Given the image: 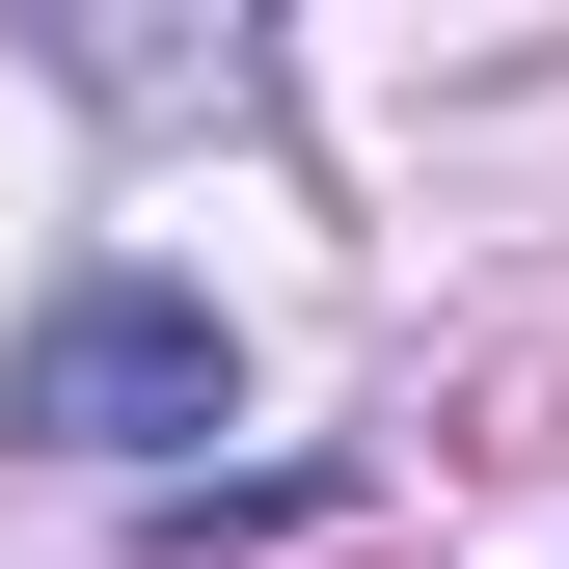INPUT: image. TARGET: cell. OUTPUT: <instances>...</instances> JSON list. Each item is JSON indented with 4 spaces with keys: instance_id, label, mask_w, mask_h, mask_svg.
<instances>
[{
    "instance_id": "6da1fadb",
    "label": "cell",
    "mask_w": 569,
    "mask_h": 569,
    "mask_svg": "<svg viewBox=\"0 0 569 569\" xmlns=\"http://www.w3.org/2000/svg\"><path fill=\"white\" fill-rule=\"evenodd\" d=\"M218 407H244V352H218V299H163V271H109V299H54L0 352V435H54V461H190Z\"/></svg>"
}]
</instances>
